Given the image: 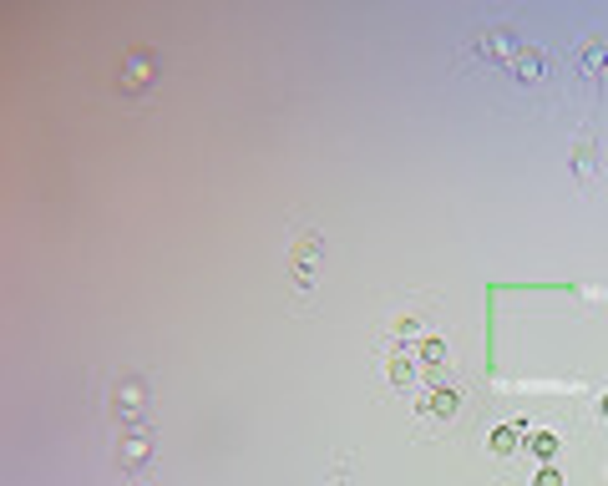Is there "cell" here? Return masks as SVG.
Returning <instances> with one entry per match:
<instances>
[{
	"label": "cell",
	"mask_w": 608,
	"mask_h": 486,
	"mask_svg": "<svg viewBox=\"0 0 608 486\" xmlns=\"http://www.w3.org/2000/svg\"><path fill=\"white\" fill-rule=\"evenodd\" d=\"M329 486H345V476H335V482H329Z\"/></svg>",
	"instance_id": "obj_13"
},
{
	"label": "cell",
	"mask_w": 608,
	"mask_h": 486,
	"mask_svg": "<svg viewBox=\"0 0 608 486\" xmlns=\"http://www.w3.org/2000/svg\"><path fill=\"white\" fill-rule=\"evenodd\" d=\"M512 71H517L522 81H537V77H543V56H537L532 46H517V51H512Z\"/></svg>",
	"instance_id": "obj_7"
},
{
	"label": "cell",
	"mask_w": 608,
	"mask_h": 486,
	"mask_svg": "<svg viewBox=\"0 0 608 486\" xmlns=\"http://www.w3.org/2000/svg\"><path fill=\"white\" fill-rule=\"evenodd\" d=\"M456 410V395L452 391H437L431 400H426V416H452Z\"/></svg>",
	"instance_id": "obj_9"
},
{
	"label": "cell",
	"mask_w": 608,
	"mask_h": 486,
	"mask_svg": "<svg viewBox=\"0 0 608 486\" xmlns=\"http://www.w3.org/2000/svg\"><path fill=\"white\" fill-rule=\"evenodd\" d=\"M573 173H578V177H593V173H598V147H593V142H578V147H573Z\"/></svg>",
	"instance_id": "obj_8"
},
{
	"label": "cell",
	"mask_w": 608,
	"mask_h": 486,
	"mask_svg": "<svg viewBox=\"0 0 608 486\" xmlns=\"http://www.w3.org/2000/svg\"><path fill=\"white\" fill-rule=\"evenodd\" d=\"M142 400H147V385H142V375H127L112 385V406L122 410V416H137Z\"/></svg>",
	"instance_id": "obj_3"
},
{
	"label": "cell",
	"mask_w": 608,
	"mask_h": 486,
	"mask_svg": "<svg viewBox=\"0 0 608 486\" xmlns=\"http://www.w3.org/2000/svg\"><path fill=\"white\" fill-rule=\"evenodd\" d=\"M532 451H537V456H553V451H558V436H553V431H537V436H532Z\"/></svg>",
	"instance_id": "obj_10"
},
{
	"label": "cell",
	"mask_w": 608,
	"mask_h": 486,
	"mask_svg": "<svg viewBox=\"0 0 608 486\" xmlns=\"http://www.w3.org/2000/svg\"><path fill=\"white\" fill-rule=\"evenodd\" d=\"M320 234H310V238H299V249H295V284L299 289H310V279H314V259H320Z\"/></svg>",
	"instance_id": "obj_4"
},
{
	"label": "cell",
	"mask_w": 608,
	"mask_h": 486,
	"mask_svg": "<svg viewBox=\"0 0 608 486\" xmlns=\"http://www.w3.org/2000/svg\"><path fill=\"white\" fill-rule=\"evenodd\" d=\"M537 486H562V476H558V471H543V476H537Z\"/></svg>",
	"instance_id": "obj_12"
},
{
	"label": "cell",
	"mask_w": 608,
	"mask_h": 486,
	"mask_svg": "<svg viewBox=\"0 0 608 486\" xmlns=\"http://www.w3.org/2000/svg\"><path fill=\"white\" fill-rule=\"evenodd\" d=\"M471 51H477V56H487V62H512L517 31H512V26H487V31H477Z\"/></svg>",
	"instance_id": "obj_2"
},
{
	"label": "cell",
	"mask_w": 608,
	"mask_h": 486,
	"mask_svg": "<svg viewBox=\"0 0 608 486\" xmlns=\"http://www.w3.org/2000/svg\"><path fill=\"white\" fill-rule=\"evenodd\" d=\"M117 461H122V471H142L147 461H153V441L142 436H122V446H117Z\"/></svg>",
	"instance_id": "obj_5"
},
{
	"label": "cell",
	"mask_w": 608,
	"mask_h": 486,
	"mask_svg": "<svg viewBox=\"0 0 608 486\" xmlns=\"http://www.w3.org/2000/svg\"><path fill=\"white\" fill-rule=\"evenodd\" d=\"M117 77H122L127 92H142V86L157 77V51L153 46H132L122 56V71H117Z\"/></svg>",
	"instance_id": "obj_1"
},
{
	"label": "cell",
	"mask_w": 608,
	"mask_h": 486,
	"mask_svg": "<svg viewBox=\"0 0 608 486\" xmlns=\"http://www.w3.org/2000/svg\"><path fill=\"white\" fill-rule=\"evenodd\" d=\"M578 62H583V71H598V77H604V71H608V41L588 36V41H583V51H578Z\"/></svg>",
	"instance_id": "obj_6"
},
{
	"label": "cell",
	"mask_w": 608,
	"mask_h": 486,
	"mask_svg": "<svg viewBox=\"0 0 608 486\" xmlns=\"http://www.w3.org/2000/svg\"><path fill=\"white\" fill-rule=\"evenodd\" d=\"M512 446H517V431L512 425H502L497 436H492V451H512Z\"/></svg>",
	"instance_id": "obj_11"
},
{
	"label": "cell",
	"mask_w": 608,
	"mask_h": 486,
	"mask_svg": "<svg viewBox=\"0 0 608 486\" xmlns=\"http://www.w3.org/2000/svg\"><path fill=\"white\" fill-rule=\"evenodd\" d=\"M598 410H604V416H608V395H604V406H598Z\"/></svg>",
	"instance_id": "obj_14"
}]
</instances>
